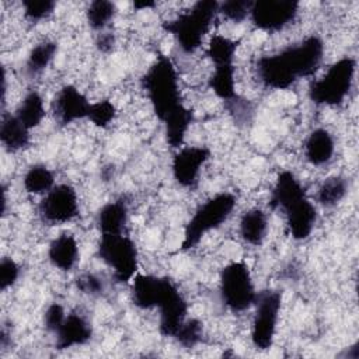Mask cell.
<instances>
[{"label":"cell","instance_id":"cell-4","mask_svg":"<svg viewBox=\"0 0 359 359\" xmlns=\"http://www.w3.org/2000/svg\"><path fill=\"white\" fill-rule=\"evenodd\" d=\"M234 206L236 196L230 192H222L208 199L195 210V213L187 223L181 248H194L208 231L217 229L229 219Z\"/></svg>","mask_w":359,"mask_h":359},{"label":"cell","instance_id":"cell-34","mask_svg":"<svg viewBox=\"0 0 359 359\" xmlns=\"http://www.w3.org/2000/svg\"><path fill=\"white\" fill-rule=\"evenodd\" d=\"M20 276V266L11 258H1L0 262V289L4 292L11 287Z\"/></svg>","mask_w":359,"mask_h":359},{"label":"cell","instance_id":"cell-24","mask_svg":"<svg viewBox=\"0 0 359 359\" xmlns=\"http://www.w3.org/2000/svg\"><path fill=\"white\" fill-rule=\"evenodd\" d=\"M24 125L25 128H28L29 130L32 128H36L43 116H45V107H43V100L42 97L36 93V91H31L28 93L22 101L20 102V105L15 109L14 114Z\"/></svg>","mask_w":359,"mask_h":359},{"label":"cell","instance_id":"cell-15","mask_svg":"<svg viewBox=\"0 0 359 359\" xmlns=\"http://www.w3.org/2000/svg\"><path fill=\"white\" fill-rule=\"evenodd\" d=\"M91 325L88 320L79 313H70L65 317L62 325L55 332L56 348L69 349L86 344L91 338Z\"/></svg>","mask_w":359,"mask_h":359},{"label":"cell","instance_id":"cell-38","mask_svg":"<svg viewBox=\"0 0 359 359\" xmlns=\"http://www.w3.org/2000/svg\"><path fill=\"white\" fill-rule=\"evenodd\" d=\"M114 43H115V38L112 34L109 32H105V34H100L98 38H97V48L101 50V52H109L112 48H114Z\"/></svg>","mask_w":359,"mask_h":359},{"label":"cell","instance_id":"cell-6","mask_svg":"<svg viewBox=\"0 0 359 359\" xmlns=\"http://www.w3.org/2000/svg\"><path fill=\"white\" fill-rule=\"evenodd\" d=\"M220 297L223 304L236 313L244 311L254 304L257 292L247 264L234 261L222 269Z\"/></svg>","mask_w":359,"mask_h":359},{"label":"cell","instance_id":"cell-31","mask_svg":"<svg viewBox=\"0 0 359 359\" xmlns=\"http://www.w3.org/2000/svg\"><path fill=\"white\" fill-rule=\"evenodd\" d=\"M252 3L251 0H227L219 3V13L233 22H241L250 15Z\"/></svg>","mask_w":359,"mask_h":359},{"label":"cell","instance_id":"cell-22","mask_svg":"<svg viewBox=\"0 0 359 359\" xmlns=\"http://www.w3.org/2000/svg\"><path fill=\"white\" fill-rule=\"evenodd\" d=\"M268 231V217L261 209H250L243 213L240 219V236L251 244L258 245L264 241Z\"/></svg>","mask_w":359,"mask_h":359},{"label":"cell","instance_id":"cell-33","mask_svg":"<svg viewBox=\"0 0 359 359\" xmlns=\"http://www.w3.org/2000/svg\"><path fill=\"white\" fill-rule=\"evenodd\" d=\"M24 15L31 21H39L46 18L55 8L52 0H24L22 1Z\"/></svg>","mask_w":359,"mask_h":359},{"label":"cell","instance_id":"cell-20","mask_svg":"<svg viewBox=\"0 0 359 359\" xmlns=\"http://www.w3.org/2000/svg\"><path fill=\"white\" fill-rule=\"evenodd\" d=\"M163 287V278L153 275H136L132 282V299L139 309H154Z\"/></svg>","mask_w":359,"mask_h":359},{"label":"cell","instance_id":"cell-28","mask_svg":"<svg viewBox=\"0 0 359 359\" xmlns=\"http://www.w3.org/2000/svg\"><path fill=\"white\" fill-rule=\"evenodd\" d=\"M237 49V42L223 35H213L208 45V56L215 63L219 65H233L234 55Z\"/></svg>","mask_w":359,"mask_h":359},{"label":"cell","instance_id":"cell-13","mask_svg":"<svg viewBox=\"0 0 359 359\" xmlns=\"http://www.w3.org/2000/svg\"><path fill=\"white\" fill-rule=\"evenodd\" d=\"M90 108L91 102L86 98V95L70 84L62 87L52 102L53 116L60 126H66L74 121L87 118Z\"/></svg>","mask_w":359,"mask_h":359},{"label":"cell","instance_id":"cell-3","mask_svg":"<svg viewBox=\"0 0 359 359\" xmlns=\"http://www.w3.org/2000/svg\"><path fill=\"white\" fill-rule=\"evenodd\" d=\"M217 13L219 1L201 0L187 13L180 14L174 20L165 21L163 28L175 38L182 52L192 53L201 46L202 39L209 31Z\"/></svg>","mask_w":359,"mask_h":359},{"label":"cell","instance_id":"cell-39","mask_svg":"<svg viewBox=\"0 0 359 359\" xmlns=\"http://www.w3.org/2000/svg\"><path fill=\"white\" fill-rule=\"evenodd\" d=\"M133 7H135V8H139V10H143V8L154 7V3H153V1H142V3L135 1V3H133Z\"/></svg>","mask_w":359,"mask_h":359},{"label":"cell","instance_id":"cell-7","mask_svg":"<svg viewBox=\"0 0 359 359\" xmlns=\"http://www.w3.org/2000/svg\"><path fill=\"white\" fill-rule=\"evenodd\" d=\"M98 257L114 269V278L129 282L137 271V248L133 240L123 234H101Z\"/></svg>","mask_w":359,"mask_h":359},{"label":"cell","instance_id":"cell-2","mask_svg":"<svg viewBox=\"0 0 359 359\" xmlns=\"http://www.w3.org/2000/svg\"><path fill=\"white\" fill-rule=\"evenodd\" d=\"M142 86L146 90L156 116L163 123L187 108L181 102L175 67L165 56H158L147 69L142 79Z\"/></svg>","mask_w":359,"mask_h":359},{"label":"cell","instance_id":"cell-9","mask_svg":"<svg viewBox=\"0 0 359 359\" xmlns=\"http://www.w3.org/2000/svg\"><path fill=\"white\" fill-rule=\"evenodd\" d=\"M299 13L296 0H257L252 3L250 18L264 31H279L289 25Z\"/></svg>","mask_w":359,"mask_h":359},{"label":"cell","instance_id":"cell-19","mask_svg":"<svg viewBox=\"0 0 359 359\" xmlns=\"http://www.w3.org/2000/svg\"><path fill=\"white\" fill-rule=\"evenodd\" d=\"M48 257L50 264L60 271H70L79 259V245L72 234L63 233L52 240Z\"/></svg>","mask_w":359,"mask_h":359},{"label":"cell","instance_id":"cell-14","mask_svg":"<svg viewBox=\"0 0 359 359\" xmlns=\"http://www.w3.org/2000/svg\"><path fill=\"white\" fill-rule=\"evenodd\" d=\"M282 212L285 213L289 233L294 240H304L311 234L317 220V210L307 196L292 202Z\"/></svg>","mask_w":359,"mask_h":359},{"label":"cell","instance_id":"cell-10","mask_svg":"<svg viewBox=\"0 0 359 359\" xmlns=\"http://www.w3.org/2000/svg\"><path fill=\"white\" fill-rule=\"evenodd\" d=\"M39 215L48 224H62L79 215L77 194L67 184L55 185L39 203Z\"/></svg>","mask_w":359,"mask_h":359},{"label":"cell","instance_id":"cell-32","mask_svg":"<svg viewBox=\"0 0 359 359\" xmlns=\"http://www.w3.org/2000/svg\"><path fill=\"white\" fill-rule=\"evenodd\" d=\"M174 338L184 348H194L202 338V323L195 318L185 320Z\"/></svg>","mask_w":359,"mask_h":359},{"label":"cell","instance_id":"cell-12","mask_svg":"<svg viewBox=\"0 0 359 359\" xmlns=\"http://www.w3.org/2000/svg\"><path fill=\"white\" fill-rule=\"evenodd\" d=\"M210 157V151L203 146H188L180 149L172 158V177L182 188H195L202 167Z\"/></svg>","mask_w":359,"mask_h":359},{"label":"cell","instance_id":"cell-23","mask_svg":"<svg viewBox=\"0 0 359 359\" xmlns=\"http://www.w3.org/2000/svg\"><path fill=\"white\" fill-rule=\"evenodd\" d=\"M210 90L224 102L237 97L234 86V65L215 66V72L209 79Z\"/></svg>","mask_w":359,"mask_h":359},{"label":"cell","instance_id":"cell-11","mask_svg":"<svg viewBox=\"0 0 359 359\" xmlns=\"http://www.w3.org/2000/svg\"><path fill=\"white\" fill-rule=\"evenodd\" d=\"M160 310V334L164 337H175L181 325L187 320V302L175 283L163 278V287L157 302Z\"/></svg>","mask_w":359,"mask_h":359},{"label":"cell","instance_id":"cell-21","mask_svg":"<svg viewBox=\"0 0 359 359\" xmlns=\"http://www.w3.org/2000/svg\"><path fill=\"white\" fill-rule=\"evenodd\" d=\"M0 140L6 150L18 151L29 143V129L11 114H3L0 123Z\"/></svg>","mask_w":359,"mask_h":359},{"label":"cell","instance_id":"cell-29","mask_svg":"<svg viewBox=\"0 0 359 359\" xmlns=\"http://www.w3.org/2000/svg\"><path fill=\"white\" fill-rule=\"evenodd\" d=\"M116 7L112 1L95 0L91 1L87 8V21L93 29H104L109 21L115 17Z\"/></svg>","mask_w":359,"mask_h":359},{"label":"cell","instance_id":"cell-26","mask_svg":"<svg viewBox=\"0 0 359 359\" xmlns=\"http://www.w3.org/2000/svg\"><path fill=\"white\" fill-rule=\"evenodd\" d=\"M56 50H57V45L52 41H45L34 46L27 57V63H25L27 73L29 76H36L42 73L55 57Z\"/></svg>","mask_w":359,"mask_h":359},{"label":"cell","instance_id":"cell-25","mask_svg":"<svg viewBox=\"0 0 359 359\" xmlns=\"http://www.w3.org/2000/svg\"><path fill=\"white\" fill-rule=\"evenodd\" d=\"M53 172L43 164L31 165L22 180L24 189L29 194H46L55 185Z\"/></svg>","mask_w":359,"mask_h":359},{"label":"cell","instance_id":"cell-35","mask_svg":"<svg viewBox=\"0 0 359 359\" xmlns=\"http://www.w3.org/2000/svg\"><path fill=\"white\" fill-rule=\"evenodd\" d=\"M76 286L80 292L90 294V296H98L104 292V282L101 278H98L94 273H83L76 279Z\"/></svg>","mask_w":359,"mask_h":359},{"label":"cell","instance_id":"cell-8","mask_svg":"<svg viewBox=\"0 0 359 359\" xmlns=\"http://www.w3.org/2000/svg\"><path fill=\"white\" fill-rule=\"evenodd\" d=\"M282 294L278 290H262L255 297V314L251 328V342L258 351H266L272 346Z\"/></svg>","mask_w":359,"mask_h":359},{"label":"cell","instance_id":"cell-27","mask_svg":"<svg viewBox=\"0 0 359 359\" xmlns=\"http://www.w3.org/2000/svg\"><path fill=\"white\" fill-rule=\"evenodd\" d=\"M348 192L346 180L342 177H330L321 182L317 189V201L325 208L338 205Z\"/></svg>","mask_w":359,"mask_h":359},{"label":"cell","instance_id":"cell-16","mask_svg":"<svg viewBox=\"0 0 359 359\" xmlns=\"http://www.w3.org/2000/svg\"><path fill=\"white\" fill-rule=\"evenodd\" d=\"M307 196L304 187L290 171H282L271 192L269 205L272 209L283 210L292 202Z\"/></svg>","mask_w":359,"mask_h":359},{"label":"cell","instance_id":"cell-5","mask_svg":"<svg viewBox=\"0 0 359 359\" xmlns=\"http://www.w3.org/2000/svg\"><path fill=\"white\" fill-rule=\"evenodd\" d=\"M356 62L345 56L332 63L325 74L309 87V97L317 105L337 107L346 98L355 77Z\"/></svg>","mask_w":359,"mask_h":359},{"label":"cell","instance_id":"cell-30","mask_svg":"<svg viewBox=\"0 0 359 359\" xmlns=\"http://www.w3.org/2000/svg\"><path fill=\"white\" fill-rule=\"evenodd\" d=\"M116 115V108L109 100H101L91 104L87 119H90L98 128H107Z\"/></svg>","mask_w":359,"mask_h":359},{"label":"cell","instance_id":"cell-1","mask_svg":"<svg viewBox=\"0 0 359 359\" xmlns=\"http://www.w3.org/2000/svg\"><path fill=\"white\" fill-rule=\"evenodd\" d=\"M324 43L317 35L307 36L283 50L262 56L257 62L261 83L273 90H286L300 77L311 76L321 65Z\"/></svg>","mask_w":359,"mask_h":359},{"label":"cell","instance_id":"cell-37","mask_svg":"<svg viewBox=\"0 0 359 359\" xmlns=\"http://www.w3.org/2000/svg\"><path fill=\"white\" fill-rule=\"evenodd\" d=\"M227 105H229L230 114L234 116V119L237 122H247L248 116L252 112V108H251L250 102L247 100H241L238 97H236L231 101H229Z\"/></svg>","mask_w":359,"mask_h":359},{"label":"cell","instance_id":"cell-18","mask_svg":"<svg viewBox=\"0 0 359 359\" xmlns=\"http://www.w3.org/2000/svg\"><path fill=\"white\" fill-rule=\"evenodd\" d=\"M126 223L128 203L123 198L105 203L97 215V224L101 234H123Z\"/></svg>","mask_w":359,"mask_h":359},{"label":"cell","instance_id":"cell-17","mask_svg":"<svg viewBox=\"0 0 359 359\" xmlns=\"http://www.w3.org/2000/svg\"><path fill=\"white\" fill-rule=\"evenodd\" d=\"M334 151V137L327 129L323 128L314 129L304 143V156L313 165L327 164L332 158Z\"/></svg>","mask_w":359,"mask_h":359},{"label":"cell","instance_id":"cell-36","mask_svg":"<svg viewBox=\"0 0 359 359\" xmlns=\"http://www.w3.org/2000/svg\"><path fill=\"white\" fill-rule=\"evenodd\" d=\"M66 314H65V310L63 307L59 304V303H52L46 310H45V314H43V324H45V328L50 332H56L57 328L62 325L63 320H65Z\"/></svg>","mask_w":359,"mask_h":359}]
</instances>
